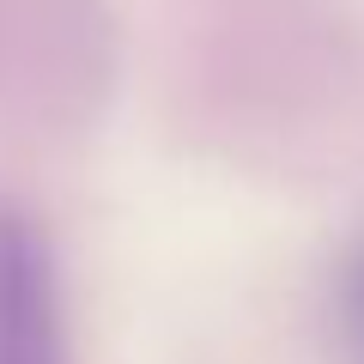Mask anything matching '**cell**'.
I'll return each instance as SVG.
<instances>
[{
    "label": "cell",
    "mask_w": 364,
    "mask_h": 364,
    "mask_svg": "<svg viewBox=\"0 0 364 364\" xmlns=\"http://www.w3.org/2000/svg\"><path fill=\"white\" fill-rule=\"evenodd\" d=\"M346 340H352V358L364 364V261L352 267V286H346Z\"/></svg>",
    "instance_id": "obj_2"
},
{
    "label": "cell",
    "mask_w": 364,
    "mask_h": 364,
    "mask_svg": "<svg viewBox=\"0 0 364 364\" xmlns=\"http://www.w3.org/2000/svg\"><path fill=\"white\" fill-rule=\"evenodd\" d=\"M0 364H67L61 273L25 213L0 207Z\"/></svg>",
    "instance_id": "obj_1"
}]
</instances>
